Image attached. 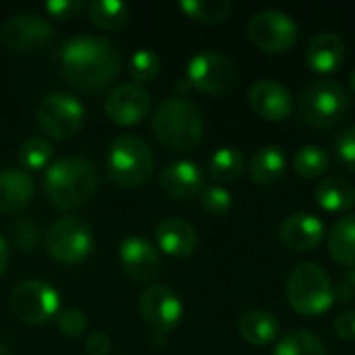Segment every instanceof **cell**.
Wrapping results in <instances>:
<instances>
[{"label": "cell", "instance_id": "1", "mask_svg": "<svg viewBox=\"0 0 355 355\" xmlns=\"http://www.w3.org/2000/svg\"><path fill=\"white\" fill-rule=\"evenodd\" d=\"M64 77L79 89H100L110 83L121 69V50L102 35H75L60 48Z\"/></svg>", "mask_w": 355, "mask_h": 355}, {"label": "cell", "instance_id": "2", "mask_svg": "<svg viewBox=\"0 0 355 355\" xmlns=\"http://www.w3.org/2000/svg\"><path fill=\"white\" fill-rule=\"evenodd\" d=\"M44 189L56 208L75 210L96 196L98 175L87 158L67 156L48 166L44 175Z\"/></svg>", "mask_w": 355, "mask_h": 355}, {"label": "cell", "instance_id": "3", "mask_svg": "<svg viewBox=\"0 0 355 355\" xmlns=\"http://www.w3.org/2000/svg\"><path fill=\"white\" fill-rule=\"evenodd\" d=\"M154 135L160 144L177 152H189L202 141L204 119L200 108L185 98L162 102L152 119Z\"/></svg>", "mask_w": 355, "mask_h": 355}, {"label": "cell", "instance_id": "4", "mask_svg": "<svg viewBox=\"0 0 355 355\" xmlns=\"http://www.w3.org/2000/svg\"><path fill=\"white\" fill-rule=\"evenodd\" d=\"M285 295L291 310L308 318L327 314L337 300L329 272L314 262H302L289 272Z\"/></svg>", "mask_w": 355, "mask_h": 355}, {"label": "cell", "instance_id": "5", "mask_svg": "<svg viewBox=\"0 0 355 355\" xmlns=\"http://www.w3.org/2000/svg\"><path fill=\"white\" fill-rule=\"evenodd\" d=\"M106 166L112 183L121 187H141L152 177L154 154L141 137L123 133L112 139Z\"/></svg>", "mask_w": 355, "mask_h": 355}, {"label": "cell", "instance_id": "6", "mask_svg": "<svg viewBox=\"0 0 355 355\" xmlns=\"http://www.w3.org/2000/svg\"><path fill=\"white\" fill-rule=\"evenodd\" d=\"M349 94L337 81H316L300 98L297 110L302 121L318 129L339 125L349 112Z\"/></svg>", "mask_w": 355, "mask_h": 355}, {"label": "cell", "instance_id": "7", "mask_svg": "<svg viewBox=\"0 0 355 355\" xmlns=\"http://www.w3.org/2000/svg\"><path fill=\"white\" fill-rule=\"evenodd\" d=\"M60 297L52 285L42 279H25L17 283L8 297V308L17 320L42 324L58 314Z\"/></svg>", "mask_w": 355, "mask_h": 355}, {"label": "cell", "instance_id": "8", "mask_svg": "<svg viewBox=\"0 0 355 355\" xmlns=\"http://www.w3.org/2000/svg\"><path fill=\"white\" fill-rule=\"evenodd\" d=\"M46 248L56 262L79 264L94 250V231L83 218L64 216L48 229Z\"/></svg>", "mask_w": 355, "mask_h": 355}, {"label": "cell", "instance_id": "9", "mask_svg": "<svg viewBox=\"0 0 355 355\" xmlns=\"http://www.w3.org/2000/svg\"><path fill=\"white\" fill-rule=\"evenodd\" d=\"M54 25L40 12H17L0 27V44L19 54H29L46 48L54 40Z\"/></svg>", "mask_w": 355, "mask_h": 355}, {"label": "cell", "instance_id": "10", "mask_svg": "<svg viewBox=\"0 0 355 355\" xmlns=\"http://www.w3.org/2000/svg\"><path fill=\"white\" fill-rule=\"evenodd\" d=\"M37 125L54 139H69L79 133L85 116L83 104L62 92H54L42 98L37 106Z\"/></svg>", "mask_w": 355, "mask_h": 355}, {"label": "cell", "instance_id": "11", "mask_svg": "<svg viewBox=\"0 0 355 355\" xmlns=\"http://www.w3.org/2000/svg\"><path fill=\"white\" fill-rule=\"evenodd\" d=\"M248 35L256 48L268 54L289 50L297 40V23L291 15L275 8L256 12L248 23Z\"/></svg>", "mask_w": 355, "mask_h": 355}, {"label": "cell", "instance_id": "12", "mask_svg": "<svg viewBox=\"0 0 355 355\" xmlns=\"http://www.w3.org/2000/svg\"><path fill=\"white\" fill-rule=\"evenodd\" d=\"M237 69L231 58L218 52H200L187 64V81L204 94H223L233 87Z\"/></svg>", "mask_w": 355, "mask_h": 355}, {"label": "cell", "instance_id": "13", "mask_svg": "<svg viewBox=\"0 0 355 355\" xmlns=\"http://www.w3.org/2000/svg\"><path fill=\"white\" fill-rule=\"evenodd\" d=\"M139 314L154 335H168L183 316V304L173 289L152 285L141 293Z\"/></svg>", "mask_w": 355, "mask_h": 355}, {"label": "cell", "instance_id": "14", "mask_svg": "<svg viewBox=\"0 0 355 355\" xmlns=\"http://www.w3.org/2000/svg\"><path fill=\"white\" fill-rule=\"evenodd\" d=\"M150 104L152 98L148 89L137 83H123L106 96L104 110L116 125H135L150 112Z\"/></svg>", "mask_w": 355, "mask_h": 355}, {"label": "cell", "instance_id": "15", "mask_svg": "<svg viewBox=\"0 0 355 355\" xmlns=\"http://www.w3.org/2000/svg\"><path fill=\"white\" fill-rule=\"evenodd\" d=\"M119 258H121L125 272L137 283H150L162 270V260H160L158 250L148 239L137 237V235L125 237L121 241Z\"/></svg>", "mask_w": 355, "mask_h": 355}, {"label": "cell", "instance_id": "16", "mask_svg": "<svg viewBox=\"0 0 355 355\" xmlns=\"http://www.w3.org/2000/svg\"><path fill=\"white\" fill-rule=\"evenodd\" d=\"M252 110L270 123H281L291 116L293 112V96L291 92L272 79H260L250 87L248 94Z\"/></svg>", "mask_w": 355, "mask_h": 355}, {"label": "cell", "instance_id": "17", "mask_svg": "<svg viewBox=\"0 0 355 355\" xmlns=\"http://www.w3.org/2000/svg\"><path fill=\"white\" fill-rule=\"evenodd\" d=\"M281 243L297 254L318 248L324 239V223L310 212H295L279 229Z\"/></svg>", "mask_w": 355, "mask_h": 355}, {"label": "cell", "instance_id": "18", "mask_svg": "<svg viewBox=\"0 0 355 355\" xmlns=\"http://www.w3.org/2000/svg\"><path fill=\"white\" fill-rule=\"evenodd\" d=\"M160 187L173 200H189L204 189V173L191 160H173L160 173Z\"/></svg>", "mask_w": 355, "mask_h": 355}, {"label": "cell", "instance_id": "19", "mask_svg": "<svg viewBox=\"0 0 355 355\" xmlns=\"http://www.w3.org/2000/svg\"><path fill=\"white\" fill-rule=\"evenodd\" d=\"M345 58V44L333 31H318L310 37L306 48V62L314 73H335Z\"/></svg>", "mask_w": 355, "mask_h": 355}, {"label": "cell", "instance_id": "20", "mask_svg": "<svg viewBox=\"0 0 355 355\" xmlns=\"http://www.w3.org/2000/svg\"><path fill=\"white\" fill-rule=\"evenodd\" d=\"M154 235L160 250L175 258H187L198 248V231L183 218H164L158 223Z\"/></svg>", "mask_w": 355, "mask_h": 355}, {"label": "cell", "instance_id": "21", "mask_svg": "<svg viewBox=\"0 0 355 355\" xmlns=\"http://www.w3.org/2000/svg\"><path fill=\"white\" fill-rule=\"evenodd\" d=\"M35 185L29 173L21 168H4L0 171V210L17 212L29 204L33 198Z\"/></svg>", "mask_w": 355, "mask_h": 355}, {"label": "cell", "instance_id": "22", "mask_svg": "<svg viewBox=\"0 0 355 355\" xmlns=\"http://www.w3.org/2000/svg\"><path fill=\"white\" fill-rule=\"evenodd\" d=\"M239 335L252 345H270L279 337V320L268 310H250L237 322Z\"/></svg>", "mask_w": 355, "mask_h": 355}, {"label": "cell", "instance_id": "23", "mask_svg": "<svg viewBox=\"0 0 355 355\" xmlns=\"http://www.w3.org/2000/svg\"><path fill=\"white\" fill-rule=\"evenodd\" d=\"M287 168V158L281 148L266 146L258 150L250 160V177L256 185H275Z\"/></svg>", "mask_w": 355, "mask_h": 355}, {"label": "cell", "instance_id": "24", "mask_svg": "<svg viewBox=\"0 0 355 355\" xmlns=\"http://www.w3.org/2000/svg\"><path fill=\"white\" fill-rule=\"evenodd\" d=\"M316 202L327 212H347L355 206V187L341 177L322 179L316 187Z\"/></svg>", "mask_w": 355, "mask_h": 355}, {"label": "cell", "instance_id": "25", "mask_svg": "<svg viewBox=\"0 0 355 355\" xmlns=\"http://www.w3.org/2000/svg\"><path fill=\"white\" fill-rule=\"evenodd\" d=\"M329 254L337 264L355 266V214H347L335 223L329 235Z\"/></svg>", "mask_w": 355, "mask_h": 355}, {"label": "cell", "instance_id": "26", "mask_svg": "<svg viewBox=\"0 0 355 355\" xmlns=\"http://www.w3.org/2000/svg\"><path fill=\"white\" fill-rule=\"evenodd\" d=\"M129 6L121 0H94L87 4V15L94 25L112 31L127 23L129 19Z\"/></svg>", "mask_w": 355, "mask_h": 355}, {"label": "cell", "instance_id": "27", "mask_svg": "<svg viewBox=\"0 0 355 355\" xmlns=\"http://www.w3.org/2000/svg\"><path fill=\"white\" fill-rule=\"evenodd\" d=\"M245 168V158L237 148H218L208 162L210 177L220 183L235 181Z\"/></svg>", "mask_w": 355, "mask_h": 355}, {"label": "cell", "instance_id": "28", "mask_svg": "<svg viewBox=\"0 0 355 355\" xmlns=\"http://www.w3.org/2000/svg\"><path fill=\"white\" fill-rule=\"evenodd\" d=\"M272 355H327V347L314 333L295 329L279 339Z\"/></svg>", "mask_w": 355, "mask_h": 355}, {"label": "cell", "instance_id": "29", "mask_svg": "<svg viewBox=\"0 0 355 355\" xmlns=\"http://www.w3.org/2000/svg\"><path fill=\"white\" fill-rule=\"evenodd\" d=\"M329 164H331L329 154L314 144L302 146L293 154V171L302 179H320L329 171Z\"/></svg>", "mask_w": 355, "mask_h": 355}, {"label": "cell", "instance_id": "30", "mask_svg": "<svg viewBox=\"0 0 355 355\" xmlns=\"http://www.w3.org/2000/svg\"><path fill=\"white\" fill-rule=\"evenodd\" d=\"M179 8L193 21L218 23L231 15L233 2L231 0H181Z\"/></svg>", "mask_w": 355, "mask_h": 355}, {"label": "cell", "instance_id": "31", "mask_svg": "<svg viewBox=\"0 0 355 355\" xmlns=\"http://www.w3.org/2000/svg\"><path fill=\"white\" fill-rule=\"evenodd\" d=\"M52 158V146L44 137H27L19 146V162L25 168H44Z\"/></svg>", "mask_w": 355, "mask_h": 355}, {"label": "cell", "instance_id": "32", "mask_svg": "<svg viewBox=\"0 0 355 355\" xmlns=\"http://www.w3.org/2000/svg\"><path fill=\"white\" fill-rule=\"evenodd\" d=\"M129 73L137 85L156 79L160 73V56L150 48H139L129 60Z\"/></svg>", "mask_w": 355, "mask_h": 355}, {"label": "cell", "instance_id": "33", "mask_svg": "<svg viewBox=\"0 0 355 355\" xmlns=\"http://www.w3.org/2000/svg\"><path fill=\"white\" fill-rule=\"evenodd\" d=\"M10 241L21 252H31L40 241V227L29 218H19L8 227Z\"/></svg>", "mask_w": 355, "mask_h": 355}, {"label": "cell", "instance_id": "34", "mask_svg": "<svg viewBox=\"0 0 355 355\" xmlns=\"http://www.w3.org/2000/svg\"><path fill=\"white\" fill-rule=\"evenodd\" d=\"M200 202H202V208L212 216H225L233 206L231 193L225 187H218V185L204 187L202 193H200Z\"/></svg>", "mask_w": 355, "mask_h": 355}, {"label": "cell", "instance_id": "35", "mask_svg": "<svg viewBox=\"0 0 355 355\" xmlns=\"http://www.w3.org/2000/svg\"><path fill=\"white\" fill-rule=\"evenodd\" d=\"M56 327L64 337H81L87 329V316L79 308H67L56 314Z\"/></svg>", "mask_w": 355, "mask_h": 355}, {"label": "cell", "instance_id": "36", "mask_svg": "<svg viewBox=\"0 0 355 355\" xmlns=\"http://www.w3.org/2000/svg\"><path fill=\"white\" fill-rule=\"evenodd\" d=\"M335 154L347 171L355 173V125L345 127L335 137Z\"/></svg>", "mask_w": 355, "mask_h": 355}, {"label": "cell", "instance_id": "37", "mask_svg": "<svg viewBox=\"0 0 355 355\" xmlns=\"http://www.w3.org/2000/svg\"><path fill=\"white\" fill-rule=\"evenodd\" d=\"M46 10L54 19H73L83 10V2H79V0H48Z\"/></svg>", "mask_w": 355, "mask_h": 355}, {"label": "cell", "instance_id": "38", "mask_svg": "<svg viewBox=\"0 0 355 355\" xmlns=\"http://www.w3.org/2000/svg\"><path fill=\"white\" fill-rule=\"evenodd\" d=\"M335 335L343 341H354L355 339V312H343L335 318L333 322Z\"/></svg>", "mask_w": 355, "mask_h": 355}, {"label": "cell", "instance_id": "39", "mask_svg": "<svg viewBox=\"0 0 355 355\" xmlns=\"http://www.w3.org/2000/svg\"><path fill=\"white\" fill-rule=\"evenodd\" d=\"M110 347H112V341H110V337L104 331H96V333H92L85 339V352H87V355H108L110 354Z\"/></svg>", "mask_w": 355, "mask_h": 355}, {"label": "cell", "instance_id": "40", "mask_svg": "<svg viewBox=\"0 0 355 355\" xmlns=\"http://www.w3.org/2000/svg\"><path fill=\"white\" fill-rule=\"evenodd\" d=\"M6 262H8V245H6L4 237L0 235V277L6 268Z\"/></svg>", "mask_w": 355, "mask_h": 355}, {"label": "cell", "instance_id": "41", "mask_svg": "<svg viewBox=\"0 0 355 355\" xmlns=\"http://www.w3.org/2000/svg\"><path fill=\"white\" fill-rule=\"evenodd\" d=\"M0 355H8V349H6L4 343H0Z\"/></svg>", "mask_w": 355, "mask_h": 355}, {"label": "cell", "instance_id": "42", "mask_svg": "<svg viewBox=\"0 0 355 355\" xmlns=\"http://www.w3.org/2000/svg\"><path fill=\"white\" fill-rule=\"evenodd\" d=\"M349 83H352V87H354V92H355V69L352 71V77H349Z\"/></svg>", "mask_w": 355, "mask_h": 355}]
</instances>
